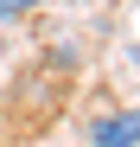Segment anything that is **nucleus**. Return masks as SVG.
<instances>
[{
  "mask_svg": "<svg viewBox=\"0 0 140 147\" xmlns=\"http://www.w3.org/2000/svg\"><path fill=\"white\" fill-rule=\"evenodd\" d=\"M83 7H89V0H83Z\"/></svg>",
  "mask_w": 140,
  "mask_h": 147,
  "instance_id": "nucleus-3",
  "label": "nucleus"
},
{
  "mask_svg": "<svg viewBox=\"0 0 140 147\" xmlns=\"http://www.w3.org/2000/svg\"><path fill=\"white\" fill-rule=\"evenodd\" d=\"M45 0H0V19H26V13H38Z\"/></svg>",
  "mask_w": 140,
  "mask_h": 147,
  "instance_id": "nucleus-2",
  "label": "nucleus"
},
{
  "mask_svg": "<svg viewBox=\"0 0 140 147\" xmlns=\"http://www.w3.org/2000/svg\"><path fill=\"white\" fill-rule=\"evenodd\" d=\"M140 141V115L121 102V109H102L96 121H89V147H134Z\"/></svg>",
  "mask_w": 140,
  "mask_h": 147,
  "instance_id": "nucleus-1",
  "label": "nucleus"
}]
</instances>
